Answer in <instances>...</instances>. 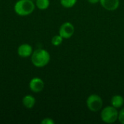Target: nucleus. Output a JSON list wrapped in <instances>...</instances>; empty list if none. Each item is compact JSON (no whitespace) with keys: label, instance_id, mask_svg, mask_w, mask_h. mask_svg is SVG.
<instances>
[{"label":"nucleus","instance_id":"obj_1","mask_svg":"<svg viewBox=\"0 0 124 124\" xmlns=\"http://www.w3.org/2000/svg\"><path fill=\"white\" fill-rule=\"evenodd\" d=\"M31 62L36 68H43L50 61L49 53L44 49H37L31 54Z\"/></svg>","mask_w":124,"mask_h":124},{"label":"nucleus","instance_id":"obj_2","mask_svg":"<svg viewBox=\"0 0 124 124\" xmlns=\"http://www.w3.org/2000/svg\"><path fill=\"white\" fill-rule=\"evenodd\" d=\"M36 4L32 0H18L14 6L15 13L20 16H27L33 13Z\"/></svg>","mask_w":124,"mask_h":124},{"label":"nucleus","instance_id":"obj_3","mask_svg":"<svg viewBox=\"0 0 124 124\" xmlns=\"http://www.w3.org/2000/svg\"><path fill=\"white\" fill-rule=\"evenodd\" d=\"M118 113L113 106H107L101 111V119L106 124H113L118 119Z\"/></svg>","mask_w":124,"mask_h":124},{"label":"nucleus","instance_id":"obj_4","mask_svg":"<svg viewBox=\"0 0 124 124\" xmlns=\"http://www.w3.org/2000/svg\"><path fill=\"white\" fill-rule=\"evenodd\" d=\"M103 102L102 98L97 94H91L86 100V106L92 112L100 111L102 108Z\"/></svg>","mask_w":124,"mask_h":124},{"label":"nucleus","instance_id":"obj_5","mask_svg":"<svg viewBox=\"0 0 124 124\" xmlns=\"http://www.w3.org/2000/svg\"><path fill=\"white\" fill-rule=\"evenodd\" d=\"M75 31L74 26L72 23L69 22H65L60 26L59 29V34L63 38V39H70L73 36Z\"/></svg>","mask_w":124,"mask_h":124},{"label":"nucleus","instance_id":"obj_6","mask_svg":"<svg viewBox=\"0 0 124 124\" xmlns=\"http://www.w3.org/2000/svg\"><path fill=\"white\" fill-rule=\"evenodd\" d=\"M30 89L34 93H39L43 91L44 88V82L39 77L33 78L29 83Z\"/></svg>","mask_w":124,"mask_h":124},{"label":"nucleus","instance_id":"obj_7","mask_svg":"<svg viewBox=\"0 0 124 124\" xmlns=\"http://www.w3.org/2000/svg\"><path fill=\"white\" fill-rule=\"evenodd\" d=\"M33 47L28 44H23L17 49V54L20 57L26 58L31 56L33 53Z\"/></svg>","mask_w":124,"mask_h":124},{"label":"nucleus","instance_id":"obj_8","mask_svg":"<svg viewBox=\"0 0 124 124\" xmlns=\"http://www.w3.org/2000/svg\"><path fill=\"white\" fill-rule=\"evenodd\" d=\"M100 3L105 9L114 11L117 9L120 4L119 0H100Z\"/></svg>","mask_w":124,"mask_h":124},{"label":"nucleus","instance_id":"obj_9","mask_svg":"<svg viewBox=\"0 0 124 124\" xmlns=\"http://www.w3.org/2000/svg\"><path fill=\"white\" fill-rule=\"evenodd\" d=\"M22 102L26 108L31 109L34 107V105L36 104V99L33 96L27 94L23 97V98L22 100Z\"/></svg>","mask_w":124,"mask_h":124},{"label":"nucleus","instance_id":"obj_10","mask_svg":"<svg viewBox=\"0 0 124 124\" xmlns=\"http://www.w3.org/2000/svg\"><path fill=\"white\" fill-rule=\"evenodd\" d=\"M124 104V99L121 95H115L111 99V105L116 108H121Z\"/></svg>","mask_w":124,"mask_h":124},{"label":"nucleus","instance_id":"obj_11","mask_svg":"<svg viewBox=\"0 0 124 124\" xmlns=\"http://www.w3.org/2000/svg\"><path fill=\"white\" fill-rule=\"evenodd\" d=\"M49 0H36V6L41 10L46 9L49 6Z\"/></svg>","mask_w":124,"mask_h":124},{"label":"nucleus","instance_id":"obj_12","mask_svg":"<svg viewBox=\"0 0 124 124\" xmlns=\"http://www.w3.org/2000/svg\"><path fill=\"white\" fill-rule=\"evenodd\" d=\"M77 2V0H60L61 5L65 8H71Z\"/></svg>","mask_w":124,"mask_h":124},{"label":"nucleus","instance_id":"obj_13","mask_svg":"<svg viewBox=\"0 0 124 124\" xmlns=\"http://www.w3.org/2000/svg\"><path fill=\"white\" fill-rule=\"evenodd\" d=\"M63 41V38L59 34V35H56L52 37V45L55 46H60L62 42Z\"/></svg>","mask_w":124,"mask_h":124},{"label":"nucleus","instance_id":"obj_14","mask_svg":"<svg viewBox=\"0 0 124 124\" xmlns=\"http://www.w3.org/2000/svg\"><path fill=\"white\" fill-rule=\"evenodd\" d=\"M120 123L124 124V108L121 109V110L118 113V119Z\"/></svg>","mask_w":124,"mask_h":124},{"label":"nucleus","instance_id":"obj_15","mask_svg":"<svg viewBox=\"0 0 124 124\" xmlns=\"http://www.w3.org/2000/svg\"><path fill=\"white\" fill-rule=\"evenodd\" d=\"M41 123L42 124H54V121L50 118H44V120H42Z\"/></svg>","mask_w":124,"mask_h":124},{"label":"nucleus","instance_id":"obj_16","mask_svg":"<svg viewBox=\"0 0 124 124\" xmlns=\"http://www.w3.org/2000/svg\"><path fill=\"white\" fill-rule=\"evenodd\" d=\"M90 4H97L98 2H100V0H87Z\"/></svg>","mask_w":124,"mask_h":124}]
</instances>
